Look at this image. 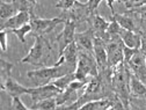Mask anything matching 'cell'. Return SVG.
<instances>
[{
  "label": "cell",
  "mask_w": 146,
  "mask_h": 110,
  "mask_svg": "<svg viewBox=\"0 0 146 110\" xmlns=\"http://www.w3.org/2000/svg\"><path fill=\"white\" fill-rule=\"evenodd\" d=\"M93 54L95 57L99 71L104 70L108 67V53L106 49L104 42L100 37H94V49H93Z\"/></svg>",
  "instance_id": "14"
},
{
  "label": "cell",
  "mask_w": 146,
  "mask_h": 110,
  "mask_svg": "<svg viewBox=\"0 0 146 110\" xmlns=\"http://www.w3.org/2000/svg\"><path fill=\"white\" fill-rule=\"evenodd\" d=\"M117 1H125V0H106V3H107V5H108V7L110 8V11H111V14H114L115 13V11H114V4L115 3H117Z\"/></svg>",
  "instance_id": "31"
},
{
  "label": "cell",
  "mask_w": 146,
  "mask_h": 110,
  "mask_svg": "<svg viewBox=\"0 0 146 110\" xmlns=\"http://www.w3.org/2000/svg\"><path fill=\"white\" fill-rule=\"evenodd\" d=\"M8 32L14 34L16 37L19 38V41L25 44V43H26V36L31 32V25H30V23H27V25H25V26H22V27H20V28L8 30Z\"/></svg>",
  "instance_id": "23"
},
{
  "label": "cell",
  "mask_w": 146,
  "mask_h": 110,
  "mask_svg": "<svg viewBox=\"0 0 146 110\" xmlns=\"http://www.w3.org/2000/svg\"><path fill=\"white\" fill-rule=\"evenodd\" d=\"M119 37L125 46H129L132 49H140L141 46V34L140 32L121 29Z\"/></svg>",
  "instance_id": "15"
},
{
  "label": "cell",
  "mask_w": 146,
  "mask_h": 110,
  "mask_svg": "<svg viewBox=\"0 0 146 110\" xmlns=\"http://www.w3.org/2000/svg\"><path fill=\"white\" fill-rule=\"evenodd\" d=\"M126 65L129 66L133 74L141 79L146 74V54L141 51V49H138L131 59L126 63Z\"/></svg>",
  "instance_id": "10"
},
{
  "label": "cell",
  "mask_w": 146,
  "mask_h": 110,
  "mask_svg": "<svg viewBox=\"0 0 146 110\" xmlns=\"http://www.w3.org/2000/svg\"><path fill=\"white\" fill-rule=\"evenodd\" d=\"M31 25V35L34 37L36 36H45L46 34L51 32L58 25L65 23V17L63 15H59L53 19H42L36 14H31L30 22Z\"/></svg>",
  "instance_id": "5"
},
{
  "label": "cell",
  "mask_w": 146,
  "mask_h": 110,
  "mask_svg": "<svg viewBox=\"0 0 146 110\" xmlns=\"http://www.w3.org/2000/svg\"><path fill=\"white\" fill-rule=\"evenodd\" d=\"M94 31L92 28H88L85 31L81 32H76V37H74V42L78 45V48L80 50H85L88 52H93L94 49Z\"/></svg>",
  "instance_id": "12"
},
{
  "label": "cell",
  "mask_w": 146,
  "mask_h": 110,
  "mask_svg": "<svg viewBox=\"0 0 146 110\" xmlns=\"http://www.w3.org/2000/svg\"><path fill=\"white\" fill-rule=\"evenodd\" d=\"M77 80L89 81L92 77L99 76V67L93 52H88L79 49L77 68L74 71Z\"/></svg>",
  "instance_id": "4"
},
{
  "label": "cell",
  "mask_w": 146,
  "mask_h": 110,
  "mask_svg": "<svg viewBox=\"0 0 146 110\" xmlns=\"http://www.w3.org/2000/svg\"><path fill=\"white\" fill-rule=\"evenodd\" d=\"M71 72H74V70L66 64L43 66V67L27 72V78L31 80L35 86H42V85L50 83L53 80H56L57 78L64 74H67V73H71Z\"/></svg>",
  "instance_id": "2"
},
{
  "label": "cell",
  "mask_w": 146,
  "mask_h": 110,
  "mask_svg": "<svg viewBox=\"0 0 146 110\" xmlns=\"http://www.w3.org/2000/svg\"><path fill=\"white\" fill-rule=\"evenodd\" d=\"M7 34L8 31L7 30H0V42H1V51L5 52L7 51Z\"/></svg>",
  "instance_id": "30"
},
{
  "label": "cell",
  "mask_w": 146,
  "mask_h": 110,
  "mask_svg": "<svg viewBox=\"0 0 146 110\" xmlns=\"http://www.w3.org/2000/svg\"><path fill=\"white\" fill-rule=\"evenodd\" d=\"M14 64L13 63H9V62H6L5 59L1 58L0 60V74H1V81L4 82L8 77H11L12 74V70L14 68Z\"/></svg>",
  "instance_id": "24"
},
{
  "label": "cell",
  "mask_w": 146,
  "mask_h": 110,
  "mask_svg": "<svg viewBox=\"0 0 146 110\" xmlns=\"http://www.w3.org/2000/svg\"><path fill=\"white\" fill-rule=\"evenodd\" d=\"M58 104L56 101V97H50V99H45L38 102H34L30 108V110H54L57 109Z\"/></svg>",
  "instance_id": "21"
},
{
  "label": "cell",
  "mask_w": 146,
  "mask_h": 110,
  "mask_svg": "<svg viewBox=\"0 0 146 110\" xmlns=\"http://www.w3.org/2000/svg\"><path fill=\"white\" fill-rule=\"evenodd\" d=\"M52 46L45 36H36L35 43L30 48L29 52L21 59L22 64H30L33 66L43 67L50 57Z\"/></svg>",
  "instance_id": "3"
},
{
  "label": "cell",
  "mask_w": 146,
  "mask_h": 110,
  "mask_svg": "<svg viewBox=\"0 0 146 110\" xmlns=\"http://www.w3.org/2000/svg\"><path fill=\"white\" fill-rule=\"evenodd\" d=\"M107 53H108V66L115 67L124 62L123 48L124 44L119 36H114L104 42Z\"/></svg>",
  "instance_id": "6"
},
{
  "label": "cell",
  "mask_w": 146,
  "mask_h": 110,
  "mask_svg": "<svg viewBox=\"0 0 146 110\" xmlns=\"http://www.w3.org/2000/svg\"><path fill=\"white\" fill-rule=\"evenodd\" d=\"M137 50L138 49H132V48H129V46H125L124 45V48H123V54H124V63L125 64L131 59V57L136 53Z\"/></svg>",
  "instance_id": "29"
},
{
  "label": "cell",
  "mask_w": 146,
  "mask_h": 110,
  "mask_svg": "<svg viewBox=\"0 0 146 110\" xmlns=\"http://www.w3.org/2000/svg\"><path fill=\"white\" fill-rule=\"evenodd\" d=\"M136 12V11H133ZM138 15V25H139V32H146V12H136Z\"/></svg>",
  "instance_id": "28"
},
{
  "label": "cell",
  "mask_w": 146,
  "mask_h": 110,
  "mask_svg": "<svg viewBox=\"0 0 146 110\" xmlns=\"http://www.w3.org/2000/svg\"><path fill=\"white\" fill-rule=\"evenodd\" d=\"M11 109H12V110H29L30 108H28V107L21 101V96H13V97H12Z\"/></svg>",
  "instance_id": "25"
},
{
  "label": "cell",
  "mask_w": 146,
  "mask_h": 110,
  "mask_svg": "<svg viewBox=\"0 0 146 110\" xmlns=\"http://www.w3.org/2000/svg\"><path fill=\"white\" fill-rule=\"evenodd\" d=\"M60 89L57 88L52 82L46 83V85H42V86H34L30 87L29 89V96L34 102H38L45 99H50V97H56L59 93H60Z\"/></svg>",
  "instance_id": "8"
},
{
  "label": "cell",
  "mask_w": 146,
  "mask_h": 110,
  "mask_svg": "<svg viewBox=\"0 0 146 110\" xmlns=\"http://www.w3.org/2000/svg\"><path fill=\"white\" fill-rule=\"evenodd\" d=\"M130 74L131 71L124 62L113 67L111 88L118 99L123 102L125 109L130 108Z\"/></svg>",
  "instance_id": "1"
},
{
  "label": "cell",
  "mask_w": 146,
  "mask_h": 110,
  "mask_svg": "<svg viewBox=\"0 0 146 110\" xmlns=\"http://www.w3.org/2000/svg\"><path fill=\"white\" fill-rule=\"evenodd\" d=\"M29 89L30 87H26V86H22L21 83H19L16 80H14L11 77H8L3 83H1V90L6 91V93L13 97V96H22L25 94H29Z\"/></svg>",
  "instance_id": "13"
},
{
  "label": "cell",
  "mask_w": 146,
  "mask_h": 110,
  "mask_svg": "<svg viewBox=\"0 0 146 110\" xmlns=\"http://www.w3.org/2000/svg\"><path fill=\"white\" fill-rule=\"evenodd\" d=\"M31 19V14L28 12H19L16 13L14 16L9 17L8 20H6L5 22L0 23V30H12V29H16L20 28L27 23L30 22Z\"/></svg>",
  "instance_id": "11"
},
{
  "label": "cell",
  "mask_w": 146,
  "mask_h": 110,
  "mask_svg": "<svg viewBox=\"0 0 146 110\" xmlns=\"http://www.w3.org/2000/svg\"><path fill=\"white\" fill-rule=\"evenodd\" d=\"M78 56H79V48L76 44V42H72L67 48L63 51V53L58 57V60L54 63V65H60L66 64L70 67H72L76 71L77 63H78Z\"/></svg>",
  "instance_id": "9"
},
{
  "label": "cell",
  "mask_w": 146,
  "mask_h": 110,
  "mask_svg": "<svg viewBox=\"0 0 146 110\" xmlns=\"http://www.w3.org/2000/svg\"><path fill=\"white\" fill-rule=\"evenodd\" d=\"M79 25L70 19L65 20L64 23V28L63 30L56 36V41L58 44V49H59V53H58V57L63 53V51L67 48V45H70L72 42H74V37H76V29Z\"/></svg>",
  "instance_id": "7"
},
{
  "label": "cell",
  "mask_w": 146,
  "mask_h": 110,
  "mask_svg": "<svg viewBox=\"0 0 146 110\" xmlns=\"http://www.w3.org/2000/svg\"><path fill=\"white\" fill-rule=\"evenodd\" d=\"M77 0H58V3L56 4V8L62 9L63 12L70 11L73 6H74Z\"/></svg>",
  "instance_id": "27"
},
{
  "label": "cell",
  "mask_w": 146,
  "mask_h": 110,
  "mask_svg": "<svg viewBox=\"0 0 146 110\" xmlns=\"http://www.w3.org/2000/svg\"><path fill=\"white\" fill-rule=\"evenodd\" d=\"M16 13H19V12H17V9L15 8L12 1L6 3L5 0H1V4H0V21H1V23L8 20L9 17L14 16Z\"/></svg>",
  "instance_id": "19"
},
{
  "label": "cell",
  "mask_w": 146,
  "mask_h": 110,
  "mask_svg": "<svg viewBox=\"0 0 146 110\" xmlns=\"http://www.w3.org/2000/svg\"><path fill=\"white\" fill-rule=\"evenodd\" d=\"M124 5L127 9H138L146 5V0H125Z\"/></svg>",
  "instance_id": "26"
},
{
  "label": "cell",
  "mask_w": 146,
  "mask_h": 110,
  "mask_svg": "<svg viewBox=\"0 0 146 110\" xmlns=\"http://www.w3.org/2000/svg\"><path fill=\"white\" fill-rule=\"evenodd\" d=\"M130 97H144L146 96V85L131 72L130 74Z\"/></svg>",
  "instance_id": "18"
},
{
  "label": "cell",
  "mask_w": 146,
  "mask_h": 110,
  "mask_svg": "<svg viewBox=\"0 0 146 110\" xmlns=\"http://www.w3.org/2000/svg\"><path fill=\"white\" fill-rule=\"evenodd\" d=\"M114 96H115V94L109 97H102V99H98V100L88 101L81 105L80 110H109V109H111Z\"/></svg>",
  "instance_id": "17"
},
{
  "label": "cell",
  "mask_w": 146,
  "mask_h": 110,
  "mask_svg": "<svg viewBox=\"0 0 146 110\" xmlns=\"http://www.w3.org/2000/svg\"><path fill=\"white\" fill-rule=\"evenodd\" d=\"M17 12H28L35 14V8L37 6V0H12Z\"/></svg>",
  "instance_id": "20"
},
{
  "label": "cell",
  "mask_w": 146,
  "mask_h": 110,
  "mask_svg": "<svg viewBox=\"0 0 146 110\" xmlns=\"http://www.w3.org/2000/svg\"><path fill=\"white\" fill-rule=\"evenodd\" d=\"M111 16L117 21V23L121 26L122 29L139 32V25L136 22L135 17L132 16L131 13H129V12H127L126 14H117V13H114V14H111Z\"/></svg>",
  "instance_id": "16"
},
{
  "label": "cell",
  "mask_w": 146,
  "mask_h": 110,
  "mask_svg": "<svg viewBox=\"0 0 146 110\" xmlns=\"http://www.w3.org/2000/svg\"><path fill=\"white\" fill-rule=\"evenodd\" d=\"M74 80H77L76 73L74 72H71V73H67V74H64V76L57 78L56 80H53L52 83L56 86L57 88H59L60 90H64V89H66L71 85V82H73Z\"/></svg>",
  "instance_id": "22"
}]
</instances>
